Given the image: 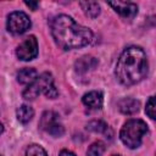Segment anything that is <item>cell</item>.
Returning a JSON list of instances; mask_svg holds the SVG:
<instances>
[{
    "instance_id": "1",
    "label": "cell",
    "mask_w": 156,
    "mask_h": 156,
    "mask_svg": "<svg viewBox=\"0 0 156 156\" xmlns=\"http://www.w3.org/2000/svg\"><path fill=\"white\" fill-rule=\"evenodd\" d=\"M50 27L56 45L63 50L83 48L93 39V32L89 28L78 24L67 15H58L52 18Z\"/></svg>"
},
{
    "instance_id": "2",
    "label": "cell",
    "mask_w": 156,
    "mask_h": 156,
    "mask_svg": "<svg viewBox=\"0 0 156 156\" xmlns=\"http://www.w3.org/2000/svg\"><path fill=\"white\" fill-rule=\"evenodd\" d=\"M147 58L139 46L127 48L116 65V77L123 85H133L143 80L147 74Z\"/></svg>"
},
{
    "instance_id": "3",
    "label": "cell",
    "mask_w": 156,
    "mask_h": 156,
    "mask_svg": "<svg viewBox=\"0 0 156 156\" xmlns=\"http://www.w3.org/2000/svg\"><path fill=\"white\" fill-rule=\"evenodd\" d=\"M147 133V126L141 119H129L119 132L122 143L129 149H136L141 144L143 136Z\"/></svg>"
},
{
    "instance_id": "4",
    "label": "cell",
    "mask_w": 156,
    "mask_h": 156,
    "mask_svg": "<svg viewBox=\"0 0 156 156\" xmlns=\"http://www.w3.org/2000/svg\"><path fill=\"white\" fill-rule=\"evenodd\" d=\"M41 93L48 99H55L58 94L57 89L54 85V78L49 72H45L37 77V79L23 91V98L26 100H34Z\"/></svg>"
},
{
    "instance_id": "5",
    "label": "cell",
    "mask_w": 156,
    "mask_h": 156,
    "mask_svg": "<svg viewBox=\"0 0 156 156\" xmlns=\"http://www.w3.org/2000/svg\"><path fill=\"white\" fill-rule=\"evenodd\" d=\"M30 20L24 12L13 11L7 17L6 28L12 34H23L30 28Z\"/></svg>"
},
{
    "instance_id": "6",
    "label": "cell",
    "mask_w": 156,
    "mask_h": 156,
    "mask_svg": "<svg viewBox=\"0 0 156 156\" xmlns=\"http://www.w3.org/2000/svg\"><path fill=\"white\" fill-rule=\"evenodd\" d=\"M39 126L44 132L52 136H61L65 132L63 126L60 123L58 115L52 111H45L41 115Z\"/></svg>"
},
{
    "instance_id": "7",
    "label": "cell",
    "mask_w": 156,
    "mask_h": 156,
    "mask_svg": "<svg viewBox=\"0 0 156 156\" xmlns=\"http://www.w3.org/2000/svg\"><path fill=\"white\" fill-rule=\"evenodd\" d=\"M16 55L22 61H30L38 55V41L34 35L27 37L16 49Z\"/></svg>"
},
{
    "instance_id": "8",
    "label": "cell",
    "mask_w": 156,
    "mask_h": 156,
    "mask_svg": "<svg viewBox=\"0 0 156 156\" xmlns=\"http://www.w3.org/2000/svg\"><path fill=\"white\" fill-rule=\"evenodd\" d=\"M108 5L124 18H133L138 12L136 4L130 1H110Z\"/></svg>"
},
{
    "instance_id": "9",
    "label": "cell",
    "mask_w": 156,
    "mask_h": 156,
    "mask_svg": "<svg viewBox=\"0 0 156 156\" xmlns=\"http://www.w3.org/2000/svg\"><path fill=\"white\" fill-rule=\"evenodd\" d=\"M96 66H98V60L90 55L82 56L74 63V68L78 73H87L88 71L94 69Z\"/></svg>"
},
{
    "instance_id": "10",
    "label": "cell",
    "mask_w": 156,
    "mask_h": 156,
    "mask_svg": "<svg viewBox=\"0 0 156 156\" xmlns=\"http://www.w3.org/2000/svg\"><path fill=\"white\" fill-rule=\"evenodd\" d=\"M82 101L85 106L90 107V108H101L102 107V102H104V96L100 91H89L87 94H84V96L82 98Z\"/></svg>"
},
{
    "instance_id": "11",
    "label": "cell",
    "mask_w": 156,
    "mask_h": 156,
    "mask_svg": "<svg viewBox=\"0 0 156 156\" xmlns=\"http://www.w3.org/2000/svg\"><path fill=\"white\" fill-rule=\"evenodd\" d=\"M118 108L124 115H134L135 112L139 111V101L132 98L122 99L118 102Z\"/></svg>"
},
{
    "instance_id": "12",
    "label": "cell",
    "mask_w": 156,
    "mask_h": 156,
    "mask_svg": "<svg viewBox=\"0 0 156 156\" xmlns=\"http://www.w3.org/2000/svg\"><path fill=\"white\" fill-rule=\"evenodd\" d=\"M87 129H88L89 132L105 134L106 138H107V136L111 138V135H112V130L110 129V127H108L104 121H100V119L90 121V122L87 124Z\"/></svg>"
},
{
    "instance_id": "13",
    "label": "cell",
    "mask_w": 156,
    "mask_h": 156,
    "mask_svg": "<svg viewBox=\"0 0 156 156\" xmlns=\"http://www.w3.org/2000/svg\"><path fill=\"white\" fill-rule=\"evenodd\" d=\"M38 77V73L34 68H22L17 72V80L21 84H32Z\"/></svg>"
},
{
    "instance_id": "14",
    "label": "cell",
    "mask_w": 156,
    "mask_h": 156,
    "mask_svg": "<svg viewBox=\"0 0 156 156\" xmlns=\"http://www.w3.org/2000/svg\"><path fill=\"white\" fill-rule=\"evenodd\" d=\"M79 6L82 7L83 12L90 18H95L100 13V5L96 1H79Z\"/></svg>"
},
{
    "instance_id": "15",
    "label": "cell",
    "mask_w": 156,
    "mask_h": 156,
    "mask_svg": "<svg viewBox=\"0 0 156 156\" xmlns=\"http://www.w3.org/2000/svg\"><path fill=\"white\" fill-rule=\"evenodd\" d=\"M16 116H17V119L21 122V123H28L33 116H34V111L30 106L28 105H22L17 108L16 111Z\"/></svg>"
},
{
    "instance_id": "16",
    "label": "cell",
    "mask_w": 156,
    "mask_h": 156,
    "mask_svg": "<svg viewBox=\"0 0 156 156\" xmlns=\"http://www.w3.org/2000/svg\"><path fill=\"white\" fill-rule=\"evenodd\" d=\"M104 152H105V144L102 141H95L89 146L87 155L88 156H102Z\"/></svg>"
},
{
    "instance_id": "17",
    "label": "cell",
    "mask_w": 156,
    "mask_h": 156,
    "mask_svg": "<svg viewBox=\"0 0 156 156\" xmlns=\"http://www.w3.org/2000/svg\"><path fill=\"white\" fill-rule=\"evenodd\" d=\"M26 156H48V155H46V151L40 145L33 144V145H29L27 147Z\"/></svg>"
},
{
    "instance_id": "18",
    "label": "cell",
    "mask_w": 156,
    "mask_h": 156,
    "mask_svg": "<svg viewBox=\"0 0 156 156\" xmlns=\"http://www.w3.org/2000/svg\"><path fill=\"white\" fill-rule=\"evenodd\" d=\"M145 112L146 115L151 118V119H155V98L154 96H150L147 102H146V108H145Z\"/></svg>"
},
{
    "instance_id": "19",
    "label": "cell",
    "mask_w": 156,
    "mask_h": 156,
    "mask_svg": "<svg viewBox=\"0 0 156 156\" xmlns=\"http://www.w3.org/2000/svg\"><path fill=\"white\" fill-rule=\"evenodd\" d=\"M28 7H30L32 10H37V7H38V2L37 1H26L24 2Z\"/></svg>"
},
{
    "instance_id": "20",
    "label": "cell",
    "mask_w": 156,
    "mask_h": 156,
    "mask_svg": "<svg viewBox=\"0 0 156 156\" xmlns=\"http://www.w3.org/2000/svg\"><path fill=\"white\" fill-rule=\"evenodd\" d=\"M58 156H76V155L72 151H69V150H62Z\"/></svg>"
},
{
    "instance_id": "21",
    "label": "cell",
    "mask_w": 156,
    "mask_h": 156,
    "mask_svg": "<svg viewBox=\"0 0 156 156\" xmlns=\"http://www.w3.org/2000/svg\"><path fill=\"white\" fill-rule=\"evenodd\" d=\"M2 132H4V126H2V123L0 122V134H1Z\"/></svg>"
},
{
    "instance_id": "22",
    "label": "cell",
    "mask_w": 156,
    "mask_h": 156,
    "mask_svg": "<svg viewBox=\"0 0 156 156\" xmlns=\"http://www.w3.org/2000/svg\"><path fill=\"white\" fill-rule=\"evenodd\" d=\"M112 156H119V155H112Z\"/></svg>"
},
{
    "instance_id": "23",
    "label": "cell",
    "mask_w": 156,
    "mask_h": 156,
    "mask_svg": "<svg viewBox=\"0 0 156 156\" xmlns=\"http://www.w3.org/2000/svg\"><path fill=\"white\" fill-rule=\"evenodd\" d=\"M0 156H1V155H0Z\"/></svg>"
}]
</instances>
